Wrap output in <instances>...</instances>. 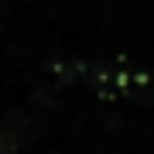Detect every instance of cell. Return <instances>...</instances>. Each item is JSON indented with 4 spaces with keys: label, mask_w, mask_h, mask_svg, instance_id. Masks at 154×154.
Segmentation results:
<instances>
[{
    "label": "cell",
    "mask_w": 154,
    "mask_h": 154,
    "mask_svg": "<svg viewBox=\"0 0 154 154\" xmlns=\"http://www.w3.org/2000/svg\"><path fill=\"white\" fill-rule=\"evenodd\" d=\"M21 144H24L21 120H17V116H7V120L0 123V154H14Z\"/></svg>",
    "instance_id": "cell-1"
}]
</instances>
